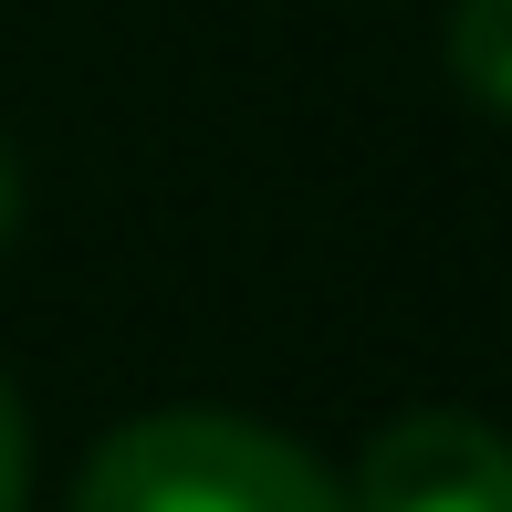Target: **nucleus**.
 Wrapping results in <instances>:
<instances>
[{
    "instance_id": "nucleus-2",
    "label": "nucleus",
    "mask_w": 512,
    "mask_h": 512,
    "mask_svg": "<svg viewBox=\"0 0 512 512\" xmlns=\"http://www.w3.org/2000/svg\"><path fill=\"white\" fill-rule=\"evenodd\" d=\"M345 512H512L502 439L481 418H460V408H418V418L366 439Z\"/></svg>"
},
{
    "instance_id": "nucleus-1",
    "label": "nucleus",
    "mask_w": 512,
    "mask_h": 512,
    "mask_svg": "<svg viewBox=\"0 0 512 512\" xmlns=\"http://www.w3.org/2000/svg\"><path fill=\"white\" fill-rule=\"evenodd\" d=\"M74 512H345V492L283 429H251L220 408H168L95 450Z\"/></svg>"
},
{
    "instance_id": "nucleus-3",
    "label": "nucleus",
    "mask_w": 512,
    "mask_h": 512,
    "mask_svg": "<svg viewBox=\"0 0 512 512\" xmlns=\"http://www.w3.org/2000/svg\"><path fill=\"white\" fill-rule=\"evenodd\" d=\"M460 74L481 105H502V0H460Z\"/></svg>"
},
{
    "instance_id": "nucleus-4",
    "label": "nucleus",
    "mask_w": 512,
    "mask_h": 512,
    "mask_svg": "<svg viewBox=\"0 0 512 512\" xmlns=\"http://www.w3.org/2000/svg\"><path fill=\"white\" fill-rule=\"evenodd\" d=\"M0 512H21V408L0 387Z\"/></svg>"
},
{
    "instance_id": "nucleus-5",
    "label": "nucleus",
    "mask_w": 512,
    "mask_h": 512,
    "mask_svg": "<svg viewBox=\"0 0 512 512\" xmlns=\"http://www.w3.org/2000/svg\"><path fill=\"white\" fill-rule=\"evenodd\" d=\"M11 220H21V178H11V147H0V241H11Z\"/></svg>"
}]
</instances>
